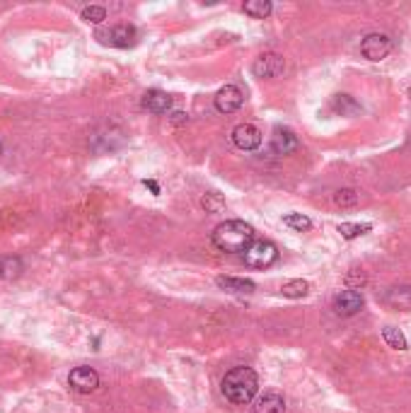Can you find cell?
<instances>
[{"label":"cell","instance_id":"5bb4252c","mask_svg":"<svg viewBox=\"0 0 411 413\" xmlns=\"http://www.w3.org/2000/svg\"><path fill=\"white\" fill-rule=\"evenodd\" d=\"M254 413H286V401L278 392H266L257 399Z\"/></svg>","mask_w":411,"mask_h":413},{"label":"cell","instance_id":"7402d4cb","mask_svg":"<svg viewBox=\"0 0 411 413\" xmlns=\"http://www.w3.org/2000/svg\"><path fill=\"white\" fill-rule=\"evenodd\" d=\"M283 225H288L290 230H297V232H305L312 228V220L307 218V215L302 213H288L283 218Z\"/></svg>","mask_w":411,"mask_h":413},{"label":"cell","instance_id":"83f0119b","mask_svg":"<svg viewBox=\"0 0 411 413\" xmlns=\"http://www.w3.org/2000/svg\"><path fill=\"white\" fill-rule=\"evenodd\" d=\"M409 99H411V87H409Z\"/></svg>","mask_w":411,"mask_h":413},{"label":"cell","instance_id":"44dd1931","mask_svg":"<svg viewBox=\"0 0 411 413\" xmlns=\"http://www.w3.org/2000/svg\"><path fill=\"white\" fill-rule=\"evenodd\" d=\"M370 228H373L370 223H360V225L358 223H341L339 225V235L346 237V240H356V237L370 232Z\"/></svg>","mask_w":411,"mask_h":413},{"label":"cell","instance_id":"9a60e30c","mask_svg":"<svg viewBox=\"0 0 411 413\" xmlns=\"http://www.w3.org/2000/svg\"><path fill=\"white\" fill-rule=\"evenodd\" d=\"M22 271H25V266H22L20 257H3V259H0V278H3V281L20 278Z\"/></svg>","mask_w":411,"mask_h":413},{"label":"cell","instance_id":"cb8c5ba5","mask_svg":"<svg viewBox=\"0 0 411 413\" xmlns=\"http://www.w3.org/2000/svg\"><path fill=\"white\" fill-rule=\"evenodd\" d=\"M82 20L92 22V25H99V22L106 20V10L102 8V5H90V8L82 10Z\"/></svg>","mask_w":411,"mask_h":413},{"label":"cell","instance_id":"277c9868","mask_svg":"<svg viewBox=\"0 0 411 413\" xmlns=\"http://www.w3.org/2000/svg\"><path fill=\"white\" fill-rule=\"evenodd\" d=\"M252 70H254L257 78H266V80H274V78H278L281 73L286 70V61L281 54H274V51H269V54H262L259 58L254 61V66H252Z\"/></svg>","mask_w":411,"mask_h":413},{"label":"cell","instance_id":"2e32d148","mask_svg":"<svg viewBox=\"0 0 411 413\" xmlns=\"http://www.w3.org/2000/svg\"><path fill=\"white\" fill-rule=\"evenodd\" d=\"M331 109L341 116H353L360 111V104L351 97V94H336V97L331 99Z\"/></svg>","mask_w":411,"mask_h":413},{"label":"cell","instance_id":"ffe728a7","mask_svg":"<svg viewBox=\"0 0 411 413\" xmlns=\"http://www.w3.org/2000/svg\"><path fill=\"white\" fill-rule=\"evenodd\" d=\"M382 338H385V343L394 350H404L407 348V338H404V333L399 329H394V326H385L382 329Z\"/></svg>","mask_w":411,"mask_h":413},{"label":"cell","instance_id":"d6986e66","mask_svg":"<svg viewBox=\"0 0 411 413\" xmlns=\"http://www.w3.org/2000/svg\"><path fill=\"white\" fill-rule=\"evenodd\" d=\"M309 290V283L297 278V281H288L283 283V288H281V292H283V297H290V300H300L305 297Z\"/></svg>","mask_w":411,"mask_h":413},{"label":"cell","instance_id":"3957f363","mask_svg":"<svg viewBox=\"0 0 411 413\" xmlns=\"http://www.w3.org/2000/svg\"><path fill=\"white\" fill-rule=\"evenodd\" d=\"M242 257H245V264L252 266V269H269L278 259V247L269 240H254L245 249Z\"/></svg>","mask_w":411,"mask_h":413},{"label":"cell","instance_id":"ba28073f","mask_svg":"<svg viewBox=\"0 0 411 413\" xmlns=\"http://www.w3.org/2000/svg\"><path fill=\"white\" fill-rule=\"evenodd\" d=\"M334 309L341 316H353L363 309V295L358 290H341L334 297Z\"/></svg>","mask_w":411,"mask_h":413},{"label":"cell","instance_id":"484cf974","mask_svg":"<svg viewBox=\"0 0 411 413\" xmlns=\"http://www.w3.org/2000/svg\"><path fill=\"white\" fill-rule=\"evenodd\" d=\"M143 186H145V189L153 191V194H160V186H157V182H153V179H150V182H148V179H145Z\"/></svg>","mask_w":411,"mask_h":413},{"label":"cell","instance_id":"30bf717a","mask_svg":"<svg viewBox=\"0 0 411 413\" xmlns=\"http://www.w3.org/2000/svg\"><path fill=\"white\" fill-rule=\"evenodd\" d=\"M99 37H102L109 47H119V49H126L136 44V30H133L131 25H114L109 32L99 34Z\"/></svg>","mask_w":411,"mask_h":413},{"label":"cell","instance_id":"52a82bcc","mask_svg":"<svg viewBox=\"0 0 411 413\" xmlns=\"http://www.w3.org/2000/svg\"><path fill=\"white\" fill-rule=\"evenodd\" d=\"M233 143L238 145L240 150L252 152L262 145V131H259L257 126H252V123H240L233 131Z\"/></svg>","mask_w":411,"mask_h":413},{"label":"cell","instance_id":"7a4b0ae2","mask_svg":"<svg viewBox=\"0 0 411 413\" xmlns=\"http://www.w3.org/2000/svg\"><path fill=\"white\" fill-rule=\"evenodd\" d=\"M221 389L228 401H233V404H238V406H245L254 399V394L259 389V377L252 367H233V370L223 377Z\"/></svg>","mask_w":411,"mask_h":413},{"label":"cell","instance_id":"8992f818","mask_svg":"<svg viewBox=\"0 0 411 413\" xmlns=\"http://www.w3.org/2000/svg\"><path fill=\"white\" fill-rule=\"evenodd\" d=\"M68 384H70V389H75V392L90 394V392H94V389L99 387V375L92 370V367L82 365V367H75V370H70Z\"/></svg>","mask_w":411,"mask_h":413},{"label":"cell","instance_id":"603a6c76","mask_svg":"<svg viewBox=\"0 0 411 413\" xmlns=\"http://www.w3.org/2000/svg\"><path fill=\"white\" fill-rule=\"evenodd\" d=\"M334 203L336 206H341V208H351V206H356L358 203V194L353 189H339L334 194Z\"/></svg>","mask_w":411,"mask_h":413},{"label":"cell","instance_id":"ac0fdd59","mask_svg":"<svg viewBox=\"0 0 411 413\" xmlns=\"http://www.w3.org/2000/svg\"><path fill=\"white\" fill-rule=\"evenodd\" d=\"M274 10V5L269 3V0H247L245 3V15L254 17V20H264V17H269Z\"/></svg>","mask_w":411,"mask_h":413},{"label":"cell","instance_id":"d4e9b609","mask_svg":"<svg viewBox=\"0 0 411 413\" xmlns=\"http://www.w3.org/2000/svg\"><path fill=\"white\" fill-rule=\"evenodd\" d=\"M201 206H204L208 213H221L225 208V201L221 199V194H206L204 199H201Z\"/></svg>","mask_w":411,"mask_h":413},{"label":"cell","instance_id":"8fae6325","mask_svg":"<svg viewBox=\"0 0 411 413\" xmlns=\"http://www.w3.org/2000/svg\"><path fill=\"white\" fill-rule=\"evenodd\" d=\"M172 106V97L162 90H148L143 94V109H148L150 114H167Z\"/></svg>","mask_w":411,"mask_h":413},{"label":"cell","instance_id":"4fadbf2b","mask_svg":"<svg viewBox=\"0 0 411 413\" xmlns=\"http://www.w3.org/2000/svg\"><path fill=\"white\" fill-rule=\"evenodd\" d=\"M271 148H274V152H278V155H288V152L297 148L295 133L288 131V128H276L274 138H271Z\"/></svg>","mask_w":411,"mask_h":413},{"label":"cell","instance_id":"5b68a950","mask_svg":"<svg viewBox=\"0 0 411 413\" xmlns=\"http://www.w3.org/2000/svg\"><path fill=\"white\" fill-rule=\"evenodd\" d=\"M392 51V39L387 34H368L360 42V54L368 61H382Z\"/></svg>","mask_w":411,"mask_h":413},{"label":"cell","instance_id":"e0dca14e","mask_svg":"<svg viewBox=\"0 0 411 413\" xmlns=\"http://www.w3.org/2000/svg\"><path fill=\"white\" fill-rule=\"evenodd\" d=\"M385 300L390 304H394V307L409 309L411 307V288H390Z\"/></svg>","mask_w":411,"mask_h":413},{"label":"cell","instance_id":"4316f807","mask_svg":"<svg viewBox=\"0 0 411 413\" xmlns=\"http://www.w3.org/2000/svg\"><path fill=\"white\" fill-rule=\"evenodd\" d=\"M0 155H3V145H0Z\"/></svg>","mask_w":411,"mask_h":413},{"label":"cell","instance_id":"9c48e42d","mask_svg":"<svg viewBox=\"0 0 411 413\" xmlns=\"http://www.w3.org/2000/svg\"><path fill=\"white\" fill-rule=\"evenodd\" d=\"M242 97L240 87H235V85H225L221 92L216 94V109L221 111V114H233V111H238L242 106Z\"/></svg>","mask_w":411,"mask_h":413},{"label":"cell","instance_id":"6da1fadb","mask_svg":"<svg viewBox=\"0 0 411 413\" xmlns=\"http://www.w3.org/2000/svg\"><path fill=\"white\" fill-rule=\"evenodd\" d=\"M252 242H254V228L245 220H225L213 230V245L225 254H245Z\"/></svg>","mask_w":411,"mask_h":413},{"label":"cell","instance_id":"7c38bea8","mask_svg":"<svg viewBox=\"0 0 411 413\" xmlns=\"http://www.w3.org/2000/svg\"><path fill=\"white\" fill-rule=\"evenodd\" d=\"M218 288L225 292H235V295H250V292H254V283L247 281V278H233V276H221V278L216 281Z\"/></svg>","mask_w":411,"mask_h":413}]
</instances>
